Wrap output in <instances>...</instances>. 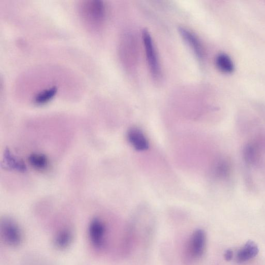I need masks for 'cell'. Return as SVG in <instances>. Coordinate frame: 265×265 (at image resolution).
Masks as SVG:
<instances>
[{"mask_svg": "<svg viewBox=\"0 0 265 265\" xmlns=\"http://www.w3.org/2000/svg\"><path fill=\"white\" fill-rule=\"evenodd\" d=\"M79 12L84 25L88 29L96 31L103 25L106 7L100 0H86L79 5Z\"/></svg>", "mask_w": 265, "mask_h": 265, "instance_id": "cell-1", "label": "cell"}, {"mask_svg": "<svg viewBox=\"0 0 265 265\" xmlns=\"http://www.w3.org/2000/svg\"><path fill=\"white\" fill-rule=\"evenodd\" d=\"M1 236L5 243L10 247H16L21 244L22 232L17 223L11 219L2 221Z\"/></svg>", "mask_w": 265, "mask_h": 265, "instance_id": "cell-2", "label": "cell"}, {"mask_svg": "<svg viewBox=\"0 0 265 265\" xmlns=\"http://www.w3.org/2000/svg\"><path fill=\"white\" fill-rule=\"evenodd\" d=\"M142 39L151 73L154 77L158 78L161 74L160 66L153 38L148 30L142 31Z\"/></svg>", "mask_w": 265, "mask_h": 265, "instance_id": "cell-3", "label": "cell"}, {"mask_svg": "<svg viewBox=\"0 0 265 265\" xmlns=\"http://www.w3.org/2000/svg\"><path fill=\"white\" fill-rule=\"evenodd\" d=\"M106 228L98 219H94L89 224L88 233L92 245L96 249H102L105 244Z\"/></svg>", "mask_w": 265, "mask_h": 265, "instance_id": "cell-4", "label": "cell"}, {"mask_svg": "<svg viewBox=\"0 0 265 265\" xmlns=\"http://www.w3.org/2000/svg\"><path fill=\"white\" fill-rule=\"evenodd\" d=\"M206 236L202 230H197L193 234L189 243L190 252L195 258L203 255L206 246Z\"/></svg>", "mask_w": 265, "mask_h": 265, "instance_id": "cell-5", "label": "cell"}, {"mask_svg": "<svg viewBox=\"0 0 265 265\" xmlns=\"http://www.w3.org/2000/svg\"><path fill=\"white\" fill-rule=\"evenodd\" d=\"M179 31L182 38L194 51L198 59H202L204 56L203 47L196 35L183 27H180Z\"/></svg>", "mask_w": 265, "mask_h": 265, "instance_id": "cell-6", "label": "cell"}, {"mask_svg": "<svg viewBox=\"0 0 265 265\" xmlns=\"http://www.w3.org/2000/svg\"><path fill=\"white\" fill-rule=\"evenodd\" d=\"M127 137L131 145L136 150L144 151L149 148V143L146 137L138 128H130L128 132Z\"/></svg>", "mask_w": 265, "mask_h": 265, "instance_id": "cell-7", "label": "cell"}, {"mask_svg": "<svg viewBox=\"0 0 265 265\" xmlns=\"http://www.w3.org/2000/svg\"><path fill=\"white\" fill-rule=\"evenodd\" d=\"M259 249L257 244L249 240L237 253L236 261L240 263H244L255 257L258 253Z\"/></svg>", "mask_w": 265, "mask_h": 265, "instance_id": "cell-8", "label": "cell"}, {"mask_svg": "<svg viewBox=\"0 0 265 265\" xmlns=\"http://www.w3.org/2000/svg\"><path fill=\"white\" fill-rule=\"evenodd\" d=\"M73 239V234L68 229H63L60 230L56 235L54 238V245L60 249H66Z\"/></svg>", "mask_w": 265, "mask_h": 265, "instance_id": "cell-9", "label": "cell"}, {"mask_svg": "<svg viewBox=\"0 0 265 265\" xmlns=\"http://www.w3.org/2000/svg\"><path fill=\"white\" fill-rule=\"evenodd\" d=\"M260 146L257 143H249L245 146L244 150V159L249 164H255L259 158Z\"/></svg>", "mask_w": 265, "mask_h": 265, "instance_id": "cell-10", "label": "cell"}, {"mask_svg": "<svg viewBox=\"0 0 265 265\" xmlns=\"http://www.w3.org/2000/svg\"><path fill=\"white\" fill-rule=\"evenodd\" d=\"M215 64L220 70L224 73H231L234 69V65L231 58L225 54H220L216 56Z\"/></svg>", "mask_w": 265, "mask_h": 265, "instance_id": "cell-11", "label": "cell"}, {"mask_svg": "<svg viewBox=\"0 0 265 265\" xmlns=\"http://www.w3.org/2000/svg\"><path fill=\"white\" fill-rule=\"evenodd\" d=\"M231 171L230 163L226 160L219 161L215 167V173L216 176L221 178H227Z\"/></svg>", "mask_w": 265, "mask_h": 265, "instance_id": "cell-12", "label": "cell"}, {"mask_svg": "<svg viewBox=\"0 0 265 265\" xmlns=\"http://www.w3.org/2000/svg\"><path fill=\"white\" fill-rule=\"evenodd\" d=\"M31 165L37 169H44L47 167L48 160L45 156L41 154H33L29 157Z\"/></svg>", "mask_w": 265, "mask_h": 265, "instance_id": "cell-13", "label": "cell"}, {"mask_svg": "<svg viewBox=\"0 0 265 265\" xmlns=\"http://www.w3.org/2000/svg\"><path fill=\"white\" fill-rule=\"evenodd\" d=\"M233 256H234V253H233V250H230V249L228 250L225 252L224 258H225V260L227 261L231 260L233 258Z\"/></svg>", "mask_w": 265, "mask_h": 265, "instance_id": "cell-14", "label": "cell"}]
</instances>
